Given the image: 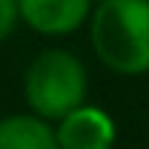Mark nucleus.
<instances>
[{
  "label": "nucleus",
  "instance_id": "obj_1",
  "mask_svg": "<svg viewBox=\"0 0 149 149\" xmlns=\"http://www.w3.org/2000/svg\"><path fill=\"white\" fill-rule=\"evenodd\" d=\"M91 46L113 73H149V0H97L91 12Z\"/></svg>",
  "mask_w": 149,
  "mask_h": 149
},
{
  "label": "nucleus",
  "instance_id": "obj_2",
  "mask_svg": "<svg viewBox=\"0 0 149 149\" xmlns=\"http://www.w3.org/2000/svg\"><path fill=\"white\" fill-rule=\"evenodd\" d=\"M88 94V73L82 61L67 49H46L24 73V100L37 116L58 122Z\"/></svg>",
  "mask_w": 149,
  "mask_h": 149
},
{
  "label": "nucleus",
  "instance_id": "obj_5",
  "mask_svg": "<svg viewBox=\"0 0 149 149\" xmlns=\"http://www.w3.org/2000/svg\"><path fill=\"white\" fill-rule=\"evenodd\" d=\"M58 134L49 119L37 116H6L0 119V149H55Z\"/></svg>",
  "mask_w": 149,
  "mask_h": 149
},
{
  "label": "nucleus",
  "instance_id": "obj_4",
  "mask_svg": "<svg viewBox=\"0 0 149 149\" xmlns=\"http://www.w3.org/2000/svg\"><path fill=\"white\" fill-rule=\"evenodd\" d=\"M18 15L43 37H67L91 15V0H18Z\"/></svg>",
  "mask_w": 149,
  "mask_h": 149
},
{
  "label": "nucleus",
  "instance_id": "obj_3",
  "mask_svg": "<svg viewBox=\"0 0 149 149\" xmlns=\"http://www.w3.org/2000/svg\"><path fill=\"white\" fill-rule=\"evenodd\" d=\"M55 134L61 149H107L116 143V122L100 107L79 104L58 119Z\"/></svg>",
  "mask_w": 149,
  "mask_h": 149
},
{
  "label": "nucleus",
  "instance_id": "obj_6",
  "mask_svg": "<svg viewBox=\"0 0 149 149\" xmlns=\"http://www.w3.org/2000/svg\"><path fill=\"white\" fill-rule=\"evenodd\" d=\"M18 0H0V43L15 31V22H18Z\"/></svg>",
  "mask_w": 149,
  "mask_h": 149
}]
</instances>
